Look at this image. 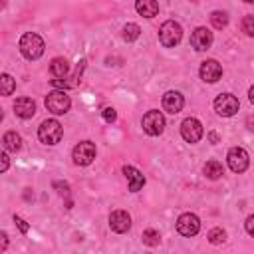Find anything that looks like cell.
Returning <instances> with one entry per match:
<instances>
[{"label": "cell", "instance_id": "15", "mask_svg": "<svg viewBox=\"0 0 254 254\" xmlns=\"http://www.w3.org/2000/svg\"><path fill=\"white\" fill-rule=\"evenodd\" d=\"M123 175H125V179L129 181V190H131V192H137V190L143 189L145 177H143V173H141L139 169H135V167H131V165H125V167H123Z\"/></svg>", "mask_w": 254, "mask_h": 254}, {"label": "cell", "instance_id": "30", "mask_svg": "<svg viewBox=\"0 0 254 254\" xmlns=\"http://www.w3.org/2000/svg\"><path fill=\"white\" fill-rule=\"evenodd\" d=\"M54 187H56V189H60V194H65V196L69 194V185H67V183H58V181H56V183H54Z\"/></svg>", "mask_w": 254, "mask_h": 254}, {"label": "cell", "instance_id": "32", "mask_svg": "<svg viewBox=\"0 0 254 254\" xmlns=\"http://www.w3.org/2000/svg\"><path fill=\"white\" fill-rule=\"evenodd\" d=\"M208 141L214 145V143H218V133H214V131H210L208 133Z\"/></svg>", "mask_w": 254, "mask_h": 254}, {"label": "cell", "instance_id": "18", "mask_svg": "<svg viewBox=\"0 0 254 254\" xmlns=\"http://www.w3.org/2000/svg\"><path fill=\"white\" fill-rule=\"evenodd\" d=\"M69 71V65L64 58H54L50 64V73L54 75V79H65Z\"/></svg>", "mask_w": 254, "mask_h": 254}, {"label": "cell", "instance_id": "33", "mask_svg": "<svg viewBox=\"0 0 254 254\" xmlns=\"http://www.w3.org/2000/svg\"><path fill=\"white\" fill-rule=\"evenodd\" d=\"M0 236H2V252H4V250L8 248V234H6V232H2Z\"/></svg>", "mask_w": 254, "mask_h": 254}, {"label": "cell", "instance_id": "4", "mask_svg": "<svg viewBox=\"0 0 254 254\" xmlns=\"http://www.w3.org/2000/svg\"><path fill=\"white\" fill-rule=\"evenodd\" d=\"M181 38H183V28L175 20H167L159 28V40L165 48H175L181 42Z\"/></svg>", "mask_w": 254, "mask_h": 254}, {"label": "cell", "instance_id": "13", "mask_svg": "<svg viewBox=\"0 0 254 254\" xmlns=\"http://www.w3.org/2000/svg\"><path fill=\"white\" fill-rule=\"evenodd\" d=\"M190 46L196 50V52H204L212 46V32L206 30V28H196L192 34H190Z\"/></svg>", "mask_w": 254, "mask_h": 254}, {"label": "cell", "instance_id": "21", "mask_svg": "<svg viewBox=\"0 0 254 254\" xmlns=\"http://www.w3.org/2000/svg\"><path fill=\"white\" fill-rule=\"evenodd\" d=\"M141 240H143V244L145 246H159V242H161V234L155 230V228H147V230H143V236H141Z\"/></svg>", "mask_w": 254, "mask_h": 254}, {"label": "cell", "instance_id": "22", "mask_svg": "<svg viewBox=\"0 0 254 254\" xmlns=\"http://www.w3.org/2000/svg\"><path fill=\"white\" fill-rule=\"evenodd\" d=\"M210 24H212L216 30L226 28V24H228V14H226V12H220V10H214V12L210 14Z\"/></svg>", "mask_w": 254, "mask_h": 254}, {"label": "cell", "instance_id": "20", "mask_svg": "<svg viewBox=\"0 0 254 254\" xmlns=\"http://www.w3.org/2000/svg\"><path fill=\"white\" fill-rule=\"evenodd\" d=\"M202 173H204V177L206 179H210V181H216V179H220L222 175H224V171H222V165L218 163V161H206V165H204V169H202Z\"/></svg>", "mask_w": 254, "mask_h": 254}, {"label": "cell", "instance_id": "12", "mask_svg": "<svg viewBox=\"0 0 254 254\" xmlns=\"http://www.w3.org/2000/svg\"><path fill=\"white\" fill-rule=\"evenodd\" d=\"M109 228L117 234H123L131 228V216L127 210H113L109 214Z\"/></svg>", "mask_w": 254, "mask_h": 254}, {"label": "cell", "instance_id": "10", "mask_svg": "<svg viewBox=\"0 0 254 254\" xmlns=\"http://www.w3.org/2000/svg\"><path fill=\"white\" fill-rule=\"evenodd\" d=\"M71 157H73V163L75 165L85 167V165H89L95 159V145L91 141H81V143H77L73 147Z\"/></svg>", "mask_w": 254, "mask_h": 254}, {"label": "cell", "instance_id": "7", "mask_svg": "<svg viewBox=\"0 0 254 254\" xmlns=\"http://www.w3.org/2000/svg\"><path fill=\"white\" fill-rule=\"evenodd\" d=\"M204 129H202V123L196 119V117H187L183 123H181V135L187 143H198L200 137H202Z\"/></svg>", "mask_w": 254, "mask_h": 254}, {"label": "cell", "instance_id": "34", "mask_svg": "<svg viewBox=\"0 0 254 254\" xmlns=\"http://www.w3.org/2000/svg\"><path fill=\"white\" fill-rule=\"evenodd\" d=\"M248 99H250V103H254V85L248 89Z\"/></svg>", "mask_w": 254, "mask_h": 254}, {"label": "cell", "instance_id": "11", "mask_svg": "<svg viewBox=\"0 0 254 254\" xmlns=\"http://www.w3.org/2000/svg\"><path fill=\"white\" fill-rule=\"evenodd\" d=\"M198 73H200V79H204V81H208V83H214V81H218L220 75H222V65H220L216 60H204V62L200 64Z\"/></svg>", "mask_w": 254, "mask_h": 254}, {"label": "cell", "instance_id": "25", "mask_svg": "<svg viewBox=\"0 0 254 254\" xmlns=\"http://www.w3.org/2000/svg\"><path fill=\"white\" fill-rule=\"evenodd\" d=\"M206 238H208L210 244H222V242L226 240V232H224L222 228H212Z\"/></svg>", "mask_w": 254, "mask_h": 254}, {"label": "cell", "instance_id": "27", "mask_svg": "<svg viewBox=\"0 0 254 254\" xmlns=\"http://www.w3.org/2000/svg\"><path fill=\"white\" fill-rule=\"evenodd\" d=\"M101 115H103V119H105L107 123H113V121L117 119V113H115L113 107H105V109L101 111Z\"/></svg>", "mask_w": 254, "mask_h": 254}, {"label": "cell", "instance_id": "3", "mask_svg": "<svg viewBox=\"0 0 254 254\" xmlns=\"http://www.w3.org/2000/svg\"><path fill=\"white\" fill-rule=\"evenodd\" d=\"M71 107V99L64 89H54L46 95V109L52 111L54 115H64Z\"/></svg>", "mask_w": 254, "mask_h": 254}, {"label": "cell", "instance_id": "17", "mask_svg": "<svg viewBox=\"0 0 254 254\" xmlns=\"http://www.w3.org/2000/svg\"><path fill=\"white\" fill-rule=\"evenodd\" d=\"M135 10L145 18H153L159 12V2H155V0H137Z\"/></svg>", "mask_w": 254, "mask_h": 254}, {"label": "cell", "instance_id": "9", "mask_svg": "<svg viewBox=\"0 0 254 254\" xmlns=\"http://www.w3.org/2000/svg\"><path fill=\"white\" fill-rule=\"evenodd\" d=\"M198 230H200V220H198L196 214L185 212V214H181V216L177 218V232H179V234L190 238V236H194Z\"/></svg>", "mask_w": 254, "mask_h": 254}, {"label": "cell", "instance_id": "8", "mask_svg": "<svg viewBox=\"0 0 254 254\" xmlns=\"http://www.w3.org/2000/svg\"><path fill=\"white\" fill-rule=\"evenodd\" d=\"M226 163H228L232 173H244L250 165V159H248V153L242 147H232L226 155Z\"/></svg>", "mask_w": 254, "mask_h": 254}, {"label": "cell", "instance_id": "19", "mask_svg": "<svg viewBox=\"0 0 254 254\" xmlns=\"http://www.w3.org/2000/svg\"><path fill=\"white\" fill-rule=\"evenodd\" d=\"M2 143H4L6 151H12V153H16V151L22 149V137H20L16 131H8V133H4Z\"/></svg>", "mask_w": 254, "mask_h": 254}, {"label": "cell", "instance_id": "14", "mask_svg": "<svg viewBox=\"0 0 254 254\" xmlns=\"http://www.w3.org/2000/svg\"><path fill=\"white\" fill-rule=\"evenodd\" d=\"M183 105H185L183 93H179V91H167L163 95V109L167 113H173L175 115V113H179L183 109Z\"/></svg>", "mask_w": 254, "mask_h": 254}, {"label": "cell", "instance_id": "31", "mask_svg": "<svg viewBox=\"0 0 254 254\" xmlns=\"http://www.w3.org/2000/svg\"><path fill=\"white\" fill-rule=\"evenodd\" d=\"M0 159H2V163H0V171L4 173V171L8 169V155H6V153H2V155H0Z\"/></svg>", "mask_w": 254, "mask_h": 254}, {"label": "cell", "instance_id": "29", "mask_svg": "<svg viewBox=\"0 0 254 254\" xmlns=\"http://www.w3.org/2000/svg\"><path fill=\"white\" fill-rule=\"evenodd\" d=\"M244 226H246V232H248L250 236H254V214H250V216L246 218Z\"/></svg>", "mask_w": 254, "mask_h": 254}, {"label": "cell", "instance_id": "16", "mask_svg": "<svg viewBox=\"0 0 254 254\" xmlns=\"http://www.w3.org/2000/svg\"><path fill=\"white\" fill-rule=\"evenodd\" d=\"M14 113H16L18 117H22V119L34 117V113H36V103H34V99H30V97H18V99L14 101Z\"/></svg>", "mask_w": 254, "mask_h": 254}, {"label": "cell", "instance_id": "5", "mask_svg": "<svg viewBox=\"0 0 254 254\" xmlns=\"http://www.w3.org/2000/svg\"><path fill=\"white\" fill-rule=\"evenodd\" d=\"M141 125H143V131H145L147 135L157 137V135H161V133H163V129H165V117H163V113H161V111L151 109V111H147V113L143 115Z\"/></svg>", "mask_w": 254, "mask_h": 254}, {"label": "cell", "instance_id": "6", "mask_svg": "<svg viewBox=\"0 0 254 254\" xmlns=\"http://www.w3.org/2000/svg\"><path fill=\"white\" fill-rule=\"evenodd\" d=\"M214 111L218 113V115H222V117H232L236 111H238V107H240V101L232 95V93H220V95H216V99H214Z\"/></svg>", "mask_w": 254, "mask_h": 254}, {"label": "cell", "instance_id": "24", "mask_svg": "<svg viewBox=\"0 0 254 254\" xmlns=\"http://www.w3.org/2000/svg\"><path fill=\"white\" fill-rule=\"evenodd\" d=\"M0 83H2V89H0L2 95H10L16 89V81H14V77L10 73H2L0 75Z\"/></svg>", "mask_w": 254, "mask_h": 254}, {"label": "cell", "instance_id": "28", "mask_svg": "<svg viewBox=\"0 0 254 254\" xmlns=\"http://www.w3.org/2000/svg\"><path fill=\"white\" fill-rule=\"evenodd\" d=\"M14 222H16V226L20 228V232H22V234H26V232L30 230V226H28V222H26V220H22L20 216H14Z\"/></svg>", "mask_w": 254, "mask_h": 254}, {"label": "cell", "instance_id": "23", "mask_svg": "<svg viewBox=\"0 0 254 254\" xmlns=\"http://www.w3.org/2000/svg\"><path fill=\"white\" fill-rule=\"evenodd\" d=\"M139 34H141V28L137 24H125L123 26V32H121V36H123L125 42H135L139 38Z\"/></svg>", "mask_w": 254, "mask_h": 254}, {"label": "cell", "instance_id": "1", "mask_svg": "<svg viewBox=\"0 0 254 254\" xmlns=\"http://www.w3.org/2000/svg\"><path fill=\"white\" fill-rule=\"evenodd\" d=\"M18 48L26 60H38L44 54V40L34 32H26V34H22Z\"/></svg>", "mask_w": 254, "mask_h": 254}, {"label": "cell", "instance_id": "2", "mask_svg": "<svg viewBox=\"0 0 254 254\" xmlns=\"http://www.w3.org/2000/svg\"><path fill=\"white\" fill-rule=\"evenodd\" d=\"M64 135V127L58 119H46L42 121V125L38 127V137L44 145H56L62 141Z\"/></svg>", "mask_w": 254, "mask_h": 254}, {"label": "cell", "instance_id": "26", "mask_svg": "<svg viewBox=\"0 0 254 254\" xmlns=\"http://www.w3.org/2000/svg\"><path fill=\"white\" fill-rule=\"evenodd\" d=\"M242 32L250 38H254V14H248L242 18Z\"/></svg>", "mask_w": 254, "mask_h": 254}]
</instances>
